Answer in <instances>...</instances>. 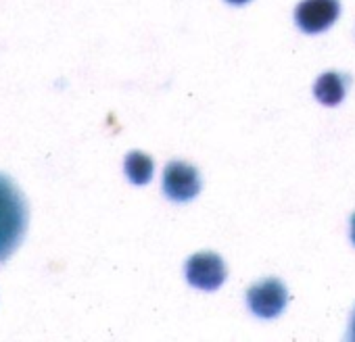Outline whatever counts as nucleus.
I'll return each mask as SVG.
<instances>
[{
  "label": "nucleus",
  "instance_id": "nucleus-1",
  "mask_svg": "<svg viewBox=\"0 0 355 342\" xmlns=\"http://www.w3.org/2000/svg\"><path fill=\"white\" fill-rule=\"evenodd\" d=\"M30 209L19 186L0 174V263L7 261L24 242Z\"/></svg>",
  "mask_w": 355,
  "mask_h": 342
},
{
  "label": "nucleus",
  "instance_id": "nucleus-2",
  "mask_svg": "<svg viewBox=\"0 0 355 342\" xmlns=\"http://www.w3.org/2000/svg\"><path fill=\"white\" fill-rule=\"evenodd\" d=\"M163 190H165V197L175 203L193 201L201 192L199 171L189 163L171 161L165 167V174H163Z\"/></svg>",
  "mask_w": 355,
  "mask_h": 342
},
{
  "label": "nucleus",
  "instance_id": "nucleus-3",
  "mask_svg": "<svg viewBox=\"0 0 355 342\" xmlns=\"http://www.w3.org/2000/svg\"><path fill=\"white\" fill-rule=\"evenodd\" d=\"M286 298H288V294H286L284 284L274 278L261 280L259 284L251 286L247 292L249 309L261 319L278 317L282 313V309L286 307Z\"/></svg>",
  "mask_w": 355,
  "mask_h": 342
},
{
  "label": "nucleus",
  "instance_id": "nucleus-4",
  "mask_svg": "<svg viewBox=\"0 0 355 342\" xmlns=\"http://www.w3.org/2000/svg\"><path fill=\"white\" fill-rule=\"evenodd\" d=\"M187 280L199 290H218L226 280V265L216 253H197L187 263Z\"/></svg>",
  "mask_w": 355,
  "mask_h": 342
},
{
  "label": "nucleus",
  "instance_id": "nucleus-5",
  "mask_svg": "<svg viewBox=\"0 0 355 342\" xmlns=\"http://www.w3.org/2000/svg\"><path fill=\"white\" fill-rule=\"evenodd\" d=\"M338 13V0H303L295 11V21L305 34H320L336 21Z\"/></svg>",
  "mask_w": 355,
  "mask_h": 342
},
{
  "label": "nucleus",
  "instance_id": "nucleus-6",
  "mask_svg": "<svg viewBox=\"0 0 355 342\" xmlns=\"http://www.w3.org/2000/svg\"><path fill=\"white\" fill-rule=\"evenodd\" d=\"M345 86H347V80L340 73L326 71L324 75L318 78L315 88H313V94H315V98L322 105L334 107V105H338L345 98Z\"/></svg>",
  "mask_w": 355,
  "mask_h": 342
},
{
  "label": "nucleus",
  "instance_id": "nucleus-7",
  "mask_svg": "<svg viewBox=\"0 0 355 342\" xmlns=\"http://www.w3.org/2000/svg\"><path fill=\"white\" fill-rule=\"evenodd\" d=\"M153 167L155 165H153L150 156L144 154V152H140V150H132L125 156V163H123L125 176L136 186H142V184H148L150 182V178H153Z\"/></svg>",
  "mask_w": 355,
  "mask_h": 342
},
{
  "label": "nucleus",
  "instance_id": "nucleus-8",
  "mask_svg": "<svg viewBox=\"0 0 355 342\" xmlns=\"http://www.w3.org/2000/svg\"><path fill=\"white\" fill-rule=\"evenodd\" d=\"M349 338H351V340H355V313H353V317H351V327H349Z\"/></svg>",
  "mask_w": 355,
  "mask_h": 342
},
{
  "label": "nucleus",
  "instance_id": "nucleus-9",
  "mask_svg": "<svg viewBox=\"0 0 355 342\" xmlns=\"http://www.w3.org/2000/svg\"><path fill=\"white\" fill-rule=\"evenodd\" d=\"M351 240H353V244H355V215L351 217Z\"/></svg>",
  "mask_w": 355,
  "mask_h": 342
},
{
  "label": "nucleus",
  "instance_id": "nucleus-10",
  "mask_svg": "<svg viewBox=\"0 0 355 342\" xmlns=\"http://www.w3.org/2000/svg\"><path fill=\"white\" fill-rule=\"evenodd\" d=\"M226 3H230V5H245V3H249V0H226Z\"/></svg>",
  "mask_w": 355,
  "mask_h": 342
}]
</instances>
